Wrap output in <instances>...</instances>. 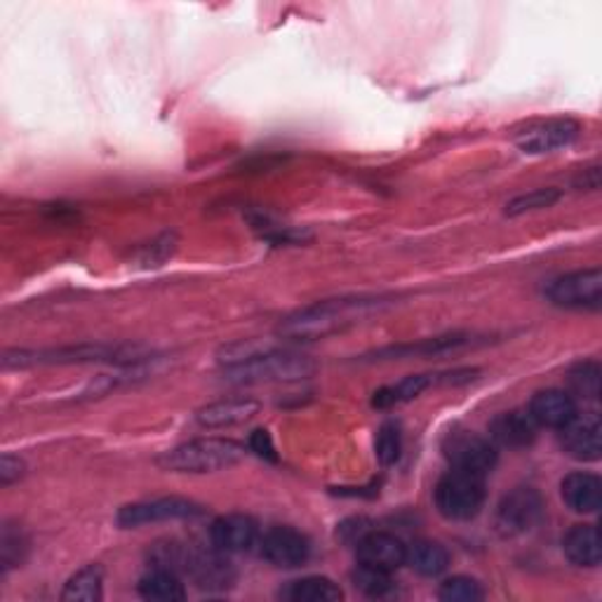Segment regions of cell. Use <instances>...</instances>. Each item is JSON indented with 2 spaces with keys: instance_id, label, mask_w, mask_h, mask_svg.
<instances>
[{
  "instance_id": "obj_1",
  "label": "cell",
  "mask_w": 602,
  "mask_h": 602,
  "mask_svg": "<svg viewBox=\"0 0 602 602\" xmlns=\"http://www.w3.org/2000/svg\"><path fill=\"white\" fill-rule=\"evenodd\" d=\"M219 362L224 366V379L231 384L299 382L315 370V362L309 356L262 348L257 341H241L224 348Z\"/></svg>"
},
{
  "instance_id": "obj_2",
  "label": "cell",
  "mask_w": 602,
  "mask_h": 602,
  "mask_svg": "<svg viewBox=\"0 0 602 602\" xmlns=\"http://www.w3.org/2000/svg\"><path fill=\"white\" fill-rule=\"evenodd\" d=\"M384 304V299L377 297H341V299H325L319 304L301 309L285 319L278 327V337L285 341H313L323 339L335 332L346 329L358 321L366 319L368 313L377 311Z\"/></svg>"
},
{
  "instance_id": "obj_3",
  "label": "cell",
  "mask_w": 602,
  "mask_h": 602,
  "mask_svg": "<svg viewBox=\"0 0 602 602\" xmlns=\"http://www.w3.org/2000/svg\"><path fill=\"white\" fill-rule=\"evenodd\" d=\"M245 456V448L224 438H200L163 452L155 464L167 473H217L235 466Z\"/></svg>"
},
{
  "instance_id": "obj_4",
  "label": "cell",
  "mask_w": 602,
  "mask_h": 602,
  "mask_svg": "<svg viewBox=\"0 0 602 602\" xmlns=\"http://www.w3.org/2000/svg\"><path fill=\"white\" fill-rule=\"evenodd\" d=\"M485 478L483 475L452 468L438 481L433 489V501L438 513L452 522L473 520L485 506Z\"/></svg>"
},
{
  "instance_id": "obj_5",
  "label": "cell",
  "mask_w": 602,
  "mask_h": 602,
  "mask_svg": "<svg viewBox=\"0 0 602 602\" xmlns=\"http://www.w3.org/2000/svg\"><path fill=\"white\" fill-rule=\"evenodd\" d=\"M544 499L539 489L520 485L503 495L495 511V528L503 539H513L532 532L544 518Z\"/></svg>"
},
{
  "instance_id": "obj_6",
  "label": "cell",
  "mask_w": 602,
  "mask_h": 602,
  "mask_svg": "<svg viewBox=\"0 0 602 602\" xmlns=\"http://www.w3.org/2000/svg\"><path fill=\"white\" fill-rule=\"evenodd\" d=\"M551 304L575 311H598L602 306V271L583 268V271L565 274L551 280L546 288Z\"/></svg>"
},
{
  "instance_id": "obj_7",
  "label": "cell",
  "mask_w": 602,
  "mask_h": 602,
  "mask_svg": "<svg viewBox=\"0 0 602 602\" xmlns=\"http://www.w3.org/2000/svg\"><path fill=\"white\" fill-rule=\"evenodd\" d=\"M442 454L450 462L452 468L485 475L493 473L497 466V445L489 438H483L471 431H452L442 442Z\"/></svg>"
},
{
  "instance_id": "obj_8",
  "label": "cell",
  "mask_w": 602,
  "mask_h": 602,
  "mask_svg": "<svg viewBox=\"0 0 602 602\" xmlns=\"http://www.w3.org/2000/svg\"><path fill=\"white\" fill-rule=\"evenodd\" d=\"M205 516L200 503L182 497H163L151 501L128 503L118 511V525L125 530H135L151 522H167V520H194Z\"/></svg>"
},
{
  "instance_id": "obj_9",
  "label": "cell",
  "mask_w": 602,
  "mask_h": 602,
  "mask_svg": "<svg viewBox=\"0 0 602 602\" xmlns=\"http://www.w3.org/2000/svg\"><path fill=\"white\" fill-rule=\"evenodd\" d=\"M581 125L572 118H551V120H539L530 128L520 130L513 141L516 147L522 153L530 155H542V153H551L558 151L572 144V141L579 137Z\"/></svg>"
},
{
  "instance_id": "obj_10",
  "label": "cell",
  "mask_w": 602,
  "mask_h": 602,
  "mask_svg": "<svg viewBox=\"0 0 602 602\" xmlns=\"http://www.w3.org/2000/svg\"><path fill=\"white\" fill-rule=\"evenodd\" d=\"M259 556L274 567L292 569L304 565L311 556V542L294 528H271L259 536Z\"/></svg>"
},
{
  "instance_id": "obj_11",
  "label": "cell",
  "mask_w": 602,
  "mask_h": 602,
  "mask_svg": "<svg viewBox=\"0 0 602 602\" xmlns=\"http://www.w3.org/2000/svg\"><path fill=\"white\" fill-rule=\"evenodd\" d=\"M259 525L255 518L245 513L219 516L210 528V542L221 553H245L259 542Z\"/></svg>"
},
{
  "instance_id": "obj_12",
  "label": "cell",
  "mask_w": 602,
  "mask_h": 602,
  "mask_svg": "<svg viewBox=\"0 0 602 602\" xmlns=\"http://www.w3.org/2000/svg\"><path fill=\"white\" fill-rule=\"evenodd\" d=\"M560 448L577 462H598L602 454V426L598 415H577L567 426H563Z\"/></svg>"
},
{
  "instance_id": "obj_13",
  "label": "cell",
  "mask_w": 602,
  "mask_h": 602,
  "mask_svg": "<svg viewBox=\"0 0 602 602\" xmlns=\"http://www.w3.org/2000/svg\"><path fill=\"white\" fill-rule=\"evenodd\" d=\"M528 415L534 419L539 429H563L572 421L579 412L572 395L560 389H546L532 395L528 405Z\"/></svg>"
},
{
  "instance_id": "obj_14",
  "label": "cell",
  "mask_w": 602,
  "mask_h": 602,
  "mask_svg": "<svg viewBox=\"0 0 602 602\" xmlns=\"http://www.w3.org/2000/svg\"><path fill=\"white\" fill-rule=\"evenodd\" d=\"M356 556L362 565H372L379 569H386V572H395V569L405 565L407 546L403 544V539L395 534L370 530L356 544Z\"/></svg>"
},
{
  "instance_id": "obj_15",
  "label": "cell",
  "mask_w": 602,
  "mask_h": 602,
  "mask_svg": "<svg viewBox=\"0 0 602 602\" xmlns=\"http://www.w3.org/2000/svg\"><path fill=\"white\" fill-rule=\"evenodd\" d=\"M539 426L528 415V409H511L501 412L489 421V440L501 448H528L536 438Z\"/></svg>"
},
{
  "instance_id": "obj_16",
  "label": "cell",
  "mask_w": 602,
  "mask_h": 602,
  "mask_svg": "<svg viewBox=\"0 0 602 602\" xmlns=\"http://www.w3.org/2000/svg\"><path fill=\"white\" fill-rule=\"evenodd\" d=\"M560 497L575 513L593 516L602 506V481L595 473H569L560 483Z\"/></svg>"
},
{
  "instance_id": "obj_17",
  "label": "cell",
  "mask_w": 602,
  "mask_h": 602,
  "mask_svg": "<svg viewBox=\"0 0 602 602\" xmlns=\"http://www.w3.org/2000/svg\"><path fill=\"white\" fill-rule=\"evenodd\" d=\"M262 405L252 398H229L205 405L198 409L196 421L202 429H231V426L247 424L259 415Z\"/></svg>"
},
{
  "instance_id": "obj_18",
  "label": "cell",
  "mask_w": 602,
  "mask_h": 602,
  "mask_svg": "<svg viewBox=\"0 0 602 602\" xmlns=\"http://www.w3.org/2000/svg\"><path fill=\"white\" fill-rule=\"evenodd\" d=\"M563 553L577 567H598L602 560L600 530L595 525H575L563 536Z\"/></svg>"
},
{
  "instance_id": "obj_19",
  "label": "cell",
  "mask_w": 602,
  "mask_h": 602,
  "mask_svg": "<svg viewBox=\"0 0 602 602\" xmlns=\"http://www.w3.org/2000/svg\"><path fill=\"white\" fill-rule=\"evenodd\" d=\"M137 589L141 598L151 602H180L186 598V589L180 572L161 565H153L149 572L139 579Z\"/></svg>"
},
{
  "instance_id": "obj_20",
  "label": "cell",
  "mask_w": 602,
  "mask_h": 602,
  "mask_svg": "<svg viewBox=\"0 0 602 602\" xmlns=\"http://www.w3.org/2000/svg\"><path fill=\"white\" fill-rule=\"evenodd\" d=\"M405 565H409L421 577L436 579L448 572L450 551L440 542H433V539H417V542L407 546Z\"/></svg>"
},
{
  "instance_id": "obj_21",
  "label": "cell",
  "mask_w": 602,
  "mask_h": 602,
  "mask_svg": "<svg viewBox=\"0 0 602 602\" xmlns=\"http://www.w3.org/2000/svg\"><path fill=\"white\" fill-rule=\"evenodd\" d=\"M280 598L290 602H339L344 591L327 577H304L280 589Z\"/></svg>"
},
{
  "instance_id": "obj_22",
  "label": "cell",
  "mask_w": 602,
  "mask_h": 602,
  "mask_svg": "<svg viewBox=\"0 0 602 602\" xmlns=\"http://www.w3.org/2000/svg\"><path fill=\"white\" fill-rule=\"evenodd\" d=\"M104 595V567L88 565L67 581L61 600L67 602H97Z\"/></svg>"
},
{
  "instance_id": "obj_23",
  "label": "cell",
  "mask_w": 602,
  "mask_h": 602,
  "mask_svg": "<svg viewBox=\"0 0 602 602\" xmlns=\"http://www.w3.org/2000/svg\"><path fill=\"white\" fill-rule=\"evenodd\" d=\"M471 339L468 335H445V337H436V339H424L419 344H407V346H391L384 348V351H377L374 358H407V356H438V354H448L456 351V348L466 346Z\"/></svg>"
},
{
  "instance_id": "obj_24",
  "label": "cell",
  "mask_w": 602,
  "mask_h": 602,
  "mask_svg": "<svg viewBox=\"0 0 602 602\" xmlns=\"http://www.w3.org/2000/svg\"><path fill=\"white\" fill-rule=\"evenodd\" d=\"M433 386V377L431 374H409L405 377L403 382H398L395 386H386L382 391L374 393L372 405L379 409H386L393 405H403L415 401L417 395H421L426 389Z\"/></svg>"
},
{
  "instance_id": "obj_25",
  "label": "cell",
  "mask_w": 602,
  "mask_h": 602,
  "mask_svg": "<svg viewBox=\"0 0 602 602\" xmlns=\"http://www.w3.org/2000/svg\"><path fill=\"white\" fill-rule=\"evenodd\" d=\"M351 581L360 593L370 598H384L393 591V577L386 569H379L372 565H358L351 572Z\"/></svg>"
},
{
  "instance_id": "obj_26",
  "label": "cell",
  "mask_w": 602,
  "mask_h": 602,
  "mask_svg": "<svg viewBox=\"0 0 602 602\" xmlns=\"http://www.w3.org/2000/svg\"><path fill=\"white\" fill-rule=\"evenodd\" d=\"M600 366L595 360H583L567 374V384L583 401H598L600 395Z\"/></svg>"
},
{
  "instance_id": "obj_27",
  "label": "cell",
  "mask_w": 602,
  "mask_h": 602,
  "mask_svg": "<svg viewBox=\"0 0 602 602\" xmlns=\"http://www.w3.org/2000/svg\"><path fill=\"white\" fill-rule=\"evenodd\" d=\"M438 598L445 602H475V600L485 598V591H483L478 579L456 575V577H450L440 583Z\"/></svg>"
},
{
  "instance_id": "obj_28",
  "label": "cell",
  "mask_w": 602,
  "mask_h": 602,
  "mask_svg": "<svg viewBox=\"0 0 602 602\" xmlns=\"http://www.w3.org/2000/svg\"><path fill=\"white\" fill-rule=\"evenodd\" d=\"M563 198V194L558 188H534V192L513 198L509 205H506V217H520L525 212H534V210H544L551 208V205H556Z\"/></svg>"
},
{
  "instance_id": "obj_29",
  "label": "cell",
  "mask_w": 602,
  "mask_h": 602,
  "mask_svg": "<svg viewBox=\"0 0 602 602\" xmlns=\"http://www.w3.org/2000/svg\"><path fill=\"white\" fill-rule=\"evenodd\" d=\"M374 454L382 466H393L403 454V433L398 424H384L374 440Z\"/></svg>"
},
{
  "instance_id": "obj_30",
  "label": "cell",
  "mask_w": 602,
  "mask_h": 602,
  "mask_svg": "<svg viewBox=\"0 0 602 602\" xmlns=\"http://www.w3.org/2000/svg\"><path fill=\"white\" fill-rule=\"evenodd\" d=\"M24 551H26V539L22 530L8 522L3 528V536H0V563H3V569L18 567L24 560Z\"/></svg>"
},
{
  "instance_id": "obj_31",
  "label": "cell",
  "mask_w": 602,
  "mask_h": 602,
  "mask_svg": "<svg viewBox=\"0 0 602 602\" xmlns=\"http://www.w3.org/2000/svg\"><path fill=\"white\" fill-rule=\"evenodd\" d=\"M250 450L255 452L257 456L266 459V462H278V452L274 445V438L266 429H257L255 433L250 436Z\"/></svg>"
},
{
  "instance_id": "obj_32",
  "label": "cell",
  "mask_w": 602,
  "mask_h": 602,
  "mask_svg": "<svg viewBox=\"0 0 602 602\" xmlns=\"http://www.w3.org/2000/svg\"><path fill=\"white\" fill-rule=\"evenodd\" d=\"M24 471H26V464L22 462L20 456L5 454L3 459H0V485L10 487L12 483H18L24 475Z\"/></svg>"
}]
</instances>
